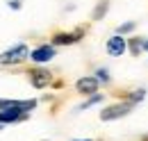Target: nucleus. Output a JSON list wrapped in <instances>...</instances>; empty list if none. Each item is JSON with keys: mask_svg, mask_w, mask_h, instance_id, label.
<instances>
[{"mask_svg": "<svg viewBox=\"0 0 148 141\" xmlns=\"http://www.w3.org/2000/svg\"><path fill=\"white\" fill-rule=\"evenodd\" d=\"M25 57H27V46L18 43V46H14V48H9V50H5L0 55V64L2 66H9V64L14 66V64H21Z\"/></svg>", "mask_w": 148, "mask_h": 141, "instance_id": "1", "label": "nucleus"}, {"mask_svg": "<svg viewBox=\"0 0 148 141\" xmlns=\"http://www.w3.org/2000/svg\"><path fill=\"white\" fill-rule=\"evenodd\" d=\"M134 107V103H119V105H112L107 107V109H103L100 112V118L103 121H114V118H119V116H125V114H130V109Z\"/></svg>", "mask_w": 148, "mask_h": 141, "instance_id": "2", "label": "nucleus"}, {"mask_svg": "<svg viewBox=\"0 0 148 141\" xmlns=\"http://www.w3.org/2000/svg\"><path fill=\"white\" fill-rule=\"evenodd\" d=\"M82 34H84V27H77L75 32H57V34L53 36V43H55V46H71L75 41H80Z\"/></svg>", "mask_w": 148, "mask_h": 141, "instance_id": "3", "label": "nucleus"}, {"mask_svg": "<svg viewBox=\"0 0 148 141\" xmlns=\"http://www.w3.org/2000/svg\"><path fill=\"white\" fill-rule=\"evenodd\" d=\"M30 82L34 89H43L50 84V73L46 68H30Z\"/></svg>", "mask_w": 148, "mask_h": 141, "instance_id": "4", "label": "nucleus"}, {"mask_svg": "<svg viewBox=\"0 0 148 141\" xmlns=\"http://www.w3.org/2000/svg\"><path fill=\"white\" fill-rule=\"evenodd\" d=\"M30 57H32V62H37V64H46V62H50V59L55 57V48H53V46H39V48H34V50L30 53Z\"/></svg>", "mask_w": 148, "mask_h": 141, "instance_id": "5", "label": "nucleus"}, {"mask_svg": "<svg viewBox=\"0 0 148 141\" xmlns=\"http://www.w3.org/2000/svg\"><path fill=\"white\" fill-rule=\"evenodd\" d=\"M125 39L121 34H116V36H110V41H107V55L110 57H119V55H123L125 53Z\"/></svg>", "mask_w": 148, "mask_h": 141, "instance_id": "6", "label": "nucleus"}, {"mask_svg": "<svg viewBox=\"0 0 148 141\" xmlns=\"http://www.w3.org/2000/svg\"><path fill=\"white\" fill-rule=\"evenodd\" d=\"M23 118H25V112H21V109H12V107H2L0 109V125L16 123V121H23Z\"/></svg>", "mask_w": 148, "mask_h": 141, "instance_id": "7", "label": "nucleus"}, {"mask_svg": "<svg viewBox=\"0 0 148 141\" xmlns=\"http://www.w3.org/2000/svg\"><path fill=\"white\" fill-rule=\"evenodd\" d=\"M75 89H77V93L91 96V93L98 91V80H96V77H80V80L75 82Z\"/></svg>", "mask_w": 148, "mask_h": 141, "instance_id": "8", "label": "nucleus"}, {"mask_svg": "<svg viewBox=\"0 0 148 141\" xmlns=\"http://www.w3.org/2000/svg\"><path fill=\"white\" fill-rule=\"evenodd\" d=\"M0 107H12V109H21V112H30L37 107V100H0Z\"/></svg>", "mask_w": 148, "mask_h": 141, "instance_id": "9", "label": "nucleus"}, {"mask_svg": "<svg viewBox=\"0 0 148 141\" xmlns=\"http://www.w3.org/2000/svg\"><path fill=\"white\" fill-rule=\"evenodd\" d=\"M107 9H110V0H100V2L96 5V9H93L91 18H93V21H100V18L107 14Z\"/></svg>", "mask_w": 148, "mask_h": 141, "instance_id": "10", "label": "nucleus"}, {"mask_svg": "<svg viewBox=\"0 0 148 141\" xmlns=\"http://www.w3.org/2000/svg\"><path fill=\"white\" fill-rule=\"evenodd\" d=\"M139 50H141V41H139V36L130 39V53H132V55H139Z\"/></svg>", "mask_w": 148, "mask_h": 141, "instance_id": "11", "label": "nucleus"}, {"mask_svg": "<svg viewBox=\"0 0 148 141\" xmlns=\"http://www.w3.org/2000/svg\"><path fill=\"white\" fill-rule=\"evenodd\" d=\"M134 27H137V23H134V21H130V23H123V25L119 27V34L123 36V34H128V32H132Z\"/></svg>", "mask_w": 148, "mask_h": 141, "instance_id": "12", "label": "nucleus"}, {"mask_svg": "<svg viewBox=\"0 0 148 141\" xmlns=\"http://www.w3.org/2000/svg\"><path fill=\"white\" fill-rule=\"evenodd\" d=\"M96 80H103V82H107V80H110L107 70H105V68H100V70H98V77H96Z\"/></svg>", "mask_w": 148, "mask_h": 141, "instance_id": "13", "label": "nucleus"}, {"mask_svg": "<svg viewBox=\"0 0 148 141\" xmlns=\"http://www.w3.org/2000/svg\"><path fill=\"white\" fill-rule=\"evenodd\" d=\"M141 48H146V50H148V41H141Z\"/></svg>", "mask_w": 148, "mask_h": 141, "instance_id": "14", "label": "nucleus"}, {"mask_svg": "<svg viewBox=\"0 0 148 141\" xmlns=\"http://www.w3.org/2000/svg\"><path fill=\"white\" fill-rule=\"evenodd\" d=\"M75 141H91V139H75Z\"/></svg>", "mask_w": 148, "mask_h": 141, "instance_id": "15", "label": "nucleus"}, {"mask_svg": "<svg viewBox=\"0 0 148 141\" xmlns=\"http://www.w3.org/2000/svg\"><path fill=\"white\" fill-rule=\"evenodd\" d=\"M141 141H148V137H144V139H141Z\"/></svg>", "mask_w": 148, "mask_h": 141, "instance_id": "16", "label": "nucleus"}]
</instances>
